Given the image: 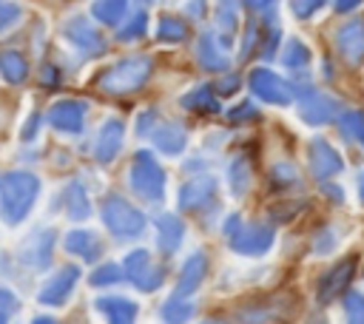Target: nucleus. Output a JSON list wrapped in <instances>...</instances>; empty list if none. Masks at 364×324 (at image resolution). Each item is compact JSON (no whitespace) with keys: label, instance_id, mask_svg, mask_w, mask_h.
Returning a JSON list of instances; mask_svg holds the SVG:
<instances>
[{"label":"nucleus","instance_id":"nucleus-1","mask_svg":"<svg viewBox=\"0 0 364 324\" xmlns=\"http://www.w3.org/2000/svg\"><path fill=\"white\" fill-rule=\"evenodd\" d=\"M40 196V179L28 171L0 173V216L6 225H20Z\"/></svg>","mask_w":364,"mask_h":324},{"label":"nucleus","instance_id":"nucleus-2","mask_svg":"<svg viewBox=\"0 0 364 324\" xmlns=\"http://www.w3.org/2000/svg\"><path fill=\"white\" fill-rule=\"evenodd\" d=\"M151 71H154V63L148 57H125V60L114 63L108 71H102L97 85H100V91H105L111 97H122V94L139 91L148 82Z\"/></svg>","mask_w":364,"mask_h":324},{"label":"nucleus","instance_id":"nucleus-3","mask_svg":"<svg viewBox=\"0 0 364 324\" xmlns=\"http://www.w3.org/2000/svg\"><path fill=\"white\" fill-rule=\"evenodd\" d=\"M128 185L131 190L145 199V202H162L165 196V171L156 162V156L151 151H136L131 159V171H128Z\"/></svg>","mask_w":364,"mask_h":324},{"label":"nucleus","instance_id":"nucleus-4","mask_svg":"<svg viewBox=\"0 0 364 324\" xmlns=\"http://www.w3.org/2000/svg\"><path fill=\"white\" fill-rule=\"evenodd\" d=\"M225 236L230 242V250L239 256H262L273 247V227L262 222H242L239 216L225 219Z\"/></svg>","mask_w":364,"mask_h":324},{"label":"nucleus","instance_id":"nucleus-5","mask_svg":"<svg viewBox=\"0 0 364 324\" xmlns=\"http://www.w3.org/2000/svg\"><path fill=\"white\" fill-rule=\"evenodd\" d=\"M102 222H105V227L114 233V236H119V239H131V236H139L142 233V227H145V216H142V210H136L125 196H119V193H108L105 199H102Z\"/></svg>","mask_w":364,"mask_h":324},{"label":"nucleus","instance_id":"nucleus-6","mask_svg":"<svg viewBox=\"0 0 364 324\" xmlns=\"http://www.w3.org/2000/svg\"><path fill=\"white\" fill-rule=\"evenodd\" d=\"M122 273H125V279L136 287V290H142V293H154L159 284H162V267L154 261V256L148 253V250H131L128 256H125V264H122Z\"/></svg>","mask_w":364,"mask_h":324},{"label":"nucleus","instance_id":"nucleus-7","mask_svg":"<svg viewBox=\"0 0 364 324\" xmlns=\"http://www.w3.org/2000/svg\"><path fill=\"white\" fill-rule=\"evenodd\" d=\"M250 91L262 99V102H270V105H290L293 102V88L273 71L267 68H256L250 71Z\"/></svg>","mask_w":364,"mask_h":324},{"label":"nucleus","instance_id":"nucleus-8","mask_svg":"<svg viewBox=\"0 0 364 324\" xmlns=\"http://www.w3.org/2000/svg\"><path fill=\"white\" fill-rule=\"evenodd\" d=\"M85 111L88 108L80 99H60L48 108L46 119H48L51 128H57L63 134H80L85 128Z\"/></svg>","mask_w":364,"mask_h":324},{"label":"nucleus","instance_id":"nucleus-9","mask_svg":"<svg viewBox=\"0 0 364 324\" xmlns=\"http://www.w3.org/2000/svg\"><path fill=\"white\" fill-rule=\"evenodd\" d=\"M77 279H80V270H77L74 264L60 267V270H57V273H54V276L40 287L37 301H40V304H48V307H60V304L71 296V290H74Z\"/></svg>","mask_w":364,"mask_h":324},{"label":"nucleus","instance_id":"nucleus-10","mask_svg":"<svg viewBox=\"0 0 364 324\" xmlns=\"http://www.w3.org/2000/svg\"><path fill=\"white\" fill-rule=\"evenodd\" d=\"M216 199V179L213 176H196V179H188L182 188H179V210H202L208 205H213Z\"/></svg>","mask_w":364,"mask_h":324},{"label":"nucleus","instance_id":"nucleus-11","mask_svg":"<svg viewBox=\"0 0 364 324\" xmlns=\"http://www.w3.org/2000/svg\"><path fill=\"white\" fill-rule=\"evenodd\" d=\"M353 273H355V259H341L336 267H330L318 281V301L327 304V301L338 298L341 293H347Z\"/></svg>","mask_w":364,"mask_h":324},{"label":"nucleus","instance_id":"nucleus-12","mask_svg":"<svg viewBox=\"0 0 364 324\" xmlns=\"http://www.w3.org/2000/svg\"><path fill=\"white\" fill-rule=\"evenodd\" d=\"M307 162H310V173L318 179L336 176L341 171V156L336 148H330V142L324 139H313L307 148Z\"/></svg>","mask_w":364,"mask_h":324},{"label":"nucleus","instance_id":"nucleus-13","mask_svg":"<svg viewBox=\"0 0 364 324\" xmlns=\"http://www.w3.org/2000/svg\"><path fill=\"white\" fill-rule=\"evenodd\" d=\"M51 250H54V230H37L20 244V261L40 270L51 261Z\"/></svg>","mask_w":364,"mask_h":324},{"label":"nucleus","instance_id":"nucleus-14","mask_svg":"<svg viewBox=\"0 0 364 324\" xmlns=\"http://www.w3.org/2000/svg\"><path fill=\"white\" fill-rule=\"evenodd\" d=\"M65 37L82 48L85 54H102L105 51V40L97 34V28H91V23L85 17H74L65 23Z\"/></svg>","mask_w":364,"mask_h":324},{"label":"nucleus","instance_id":"nucleus-15","mask_svg":"<svg viewBox=\"0 0 364 324\" xmlns=\"http://www.w3.org/2000/svg\"><path fill=\"white\" fill-rule=\"evenodd\" d=\"M122 136H125V128L119 119H108L100 134H97V145H94V156L97 162H114V156L119 153L122 148Z\"/></svg>","mask_w":364,"mask_h":324},{"label":"nucleus","instance_id":"nucleus-16","mask_svg":"<svg viewBox=\"0 0 364 324\" xmlns=\"http://www.w3.org/2000/svg\"><path fill=\"white\" fill-rule=\"evenodd\" d=\"M182 239H185V225H182V219L173 216V213H159V216H156V244H159V250H162L165 256H173L176 247L182 244Z\"/></svg>","mask_w":364,"mask_h":324},{"label":"nucleus","instance_id":"nucleus-17","mask_svg":"<svg viewBox=\"0 0 364 324\" xmlns=\"http://www.w3.org/2000/svg\"><path fill=\"white\" fill-rule=\"evenodd\" d=\"M338 51L353 65L364 60V20H353L338 31Z\"/></svg>","mask_w":364,"mask_h":324},{"label":"nucleus","instance_id":"nucleus-18","mask_svg":"<svg viewBox=\"0 0 364 324\" xmlns=\"http://www.w3.org/2000/svg\"><path fill=\"white\" fill-rule=\"evenodd\" d=\"M205 273H208V259H205L202 253H193V256L182 264V270H179V281H176L173 296H182V298H185V296H191L193 290H199Z\"/></svg>","mask_w":364,"mask_h":324},{"label":"nucleus","instance_id":"nucleus-19","mask_svg":"<svg viewBox=\"0 0 364 324\" xmlns=\"http://www.w3.org/2000/svg\"><path fill=\"white\" fill-rule=\"evenodd\" d=\"M97 310L105 315V321L108 324H134L136 321V304L134 301H128V298H122V296H102V298H97Z\"/></svg>","mask_w":364,"mask_h":324},{"label":"nucleus","instance_id":"nucleus-20","mask_svg":"<svg viewBox=\"0 0 364 324\" xmlns=\"http://www.w3.org/2000/svg\"><path fill=\"white\" fill-rule=\"evenodd\" d=\"M225 37H216V34H202L199 40V63L208 68V71H225L228 68V54H225Z\"/></svg>","mask_w":364,"mask_h":324},{"label":"nucleus","instance_id":"nucleus-21","mask_svg":"<svg viewBox=\"0 0 364 324\" xmlns=\"http://www.w3.org/2000/svg\"><path fill=\"white\" fill-rule=\"evenodd\" d=\"M151 136H154V145H156L162 153H168V156L182 153V151H185V142H188L185 128L176 125V122H162V125H156V128L151 131Z\"/></svg>","mask_w":364,"mask_h":324},{"label":"nucleus","instance_id":"nucleus-22","mask_svg":"<svg viewBox=\"0 0 364 324\" xmlns=\"http://www.w3.org/2000/svg\"><path fill=\"white\" fill-rule=\"evenodd\" d=\"M63 244H65V250H68L71 256H80V259H85V261H94V259H100V253H102V242H100L97 233H91V230H71Z\"/></svg>","mask_w":364,"mask_h":324},{"label":"nucleus","instance_id":"nucleus-23","mask_svg":"<svg viewBox=\"0 0 364 324\" xmlns=\"http://www.w3.org/2000/svg\"><path fill=\"white\" fill-rule=\"evenodd\" d=\"M336 111H338L336 99H330V97H324V94H310V97H304V102H301V119L310 122V125H321V122L333 119Z\"/></svg>","mask_w":364,"mask_h":324},{"label":"nucleus","instance_id":"nucleus-24","mask_svg":"<svg viewBox=\"0 0 364 324\" xmlns=\"http://www.w3.org/2000/svg\"><path fill=\"white\" fill-rule=\"evenodd\" d=\"M63 202H65V213L74 219V222H82L91 216V202H88V193L82 188L80 179L68 182L65 190H63Z\"/></svg>","mask_w":364,"mask_h":324},{"label":"nucleus","instance_id":"nucleus-25","mask_svg":"<svg viewBox=\"0 0 364 324\" xmlns=\"http://www.w3.org/2000/svg\"><path fill=\"white\" fill-rule=\"evenodd\" d=\"M182 108L188 111H196V114H216L219 111V99H216V91L210 85H199L193 91H188L182 97Z\"/></svg>","mask_w":364,"mask_h":324},{"label":"nucleus","instance_id":"nucleus-26","mask_svg":"<svg viewBox=\"0 0 364 324\" xmlns=\"http://www.w3.org/2000/svg\"><path fill=\"white\" fill-rule=\"evenodd\" d=\"M0 74H3V80L11 82V85L23 82V80L28 77V63H26V57L17 54V51H3V54H0Z\"/></svg>","mask_w":364,"mask_h":324},{"label":"nucleus","instance_id":"nucleus-27","mask_svg":"<svg viewBox=\"0 0 364 324\" xmlns=\"http://www.w3.org/2000/svg\"><path fill=\"white\" fill-rule=\"evenodd\" d=\"M196 307L191 301H185L182 296H171L165 304H162V321L165 324H188L193 318Z\"/></svg>","mask_w":364,"mask_h":324},{"label":"nucleus","instance_id":"nucleus-28","mask_svg":"<svg viewBox=\"0 0 364 324\" xmlns=\"http://www.w3.org/2000/svg\"><path fill=\"white\" fill-rule=\"evenodd\" d=\"M91 11H94V17H97L100 23L117 26V23L125 17V11H128V0H94Z\"/></svg>","mask_w":364,"mask_h":324},{"label":"nucleus","instance_id":"nucleus-29","mask_svg":"<svg viewBox=\"0 0 364 324\" xmlns=\"http://www.w3.org/2000/svg\"><path fill=\"white\" fill-rule=\"evenodd\" d=\"M228 182H230V190L233 196H245V190L250 188V165L245 156H236L228 168Z\"/></svg>","mask_w":364,"mask_h":324},{"label":"nucleus","instance_id":"nucleus-30","mask_svg":"<svg viewBox=\"0 0 364 324\" xmlns=\"http://www.w3.org/2000/svg\"><path fill=\"white\" fill-rule=\"evenodd\" d=\"M282 63H284L287 68H301V65L310 63V48H307L301 40L290 37V40L284 43V48H282Z\"/></svg>","mask_w":364,"mask_h":324},{"label":"nucleus","instance_id":"nucleus-31","mask_svg":"<svg viewBox=\"0 0 364 324\" xmlns=\"http://www.w3.org/2000/svg\"><path fill=\"white\" fill-rule=\"evenodd\" d=\"M185 23L182 20H176V17H159V23H156V40H162V43H179V40H185Z\"/></svg>","mask_w":364,"mask_h":324},{"label":"nucleus","instance_id":"nucleus-32","mask_svg":"<svg viewBox=\"0 0 364 324\" xmlns=\"http://www.w3.org/2000/svg\"><path fill=\"white\" fill-rule=\"evenodd\" d=\"M338 125H341V134H344V136H350L353 142L364 145V114H361V111H347V114H341Z\"/></svg>","mask_w":364,"mask_h":324},{"label":"nucleus","instance_id":"nucleus-33","mask_svg":"<svg viewBox=\"0 0 364 324\" xmlns=\"http://www.w3.org/2000/svg\"><path fill=\"white\" fill-rule=\"evenodd\" d=\"M122 279V270L114 264V261H108V264H102V267H97L94 273H91V284L94 287H105V284H117Z\"/></svg>","mask_w":364,"mask_h":324},{"label":"nucleus","instance_id":"nucleus-34","mask_svg":"<svg viewBox=\"0 0 364 324\" xmlns=\"http://www.w3.org/2000/svg\"><path fill=\"white\" fill-rule=\"evenodd\" d=\"M344 310H347V324H364V296L361 293H347Z\"/></svg>","mask_w":364,"mask_h":324},{"label":"nucleus","instance_id":"nucleus-35","mask_svg":"<svg viewBox=\"0 0 364 324\" xmlns=\"http://www.w3.org/2000/svg\"><path fill=\"white\" fill-rule=\"evenodd\" d=\"M17 307H20L17 296H14L11 290L0 287V324H9V321H11V315L17 313Z\"/></svg>","mask_w":364,"mask_h":324},{"label":"nucleus","instance_id":"nucleus-36","mask_svg":"<svg viewBox=\"0 0 364 324\" xmlns=\"http://www.w3.org/2000/svg\"><path fill=\"white\" fill-rule=\"evenodd\" d=\"M145 23H148V17L139 11V14H134L131 20H128V26L125 28H119V40H134V37H142L145 34Z\"/></svg>","mask_w":364,"mask_h":324},{"label":"nucleus","instance_id":"nucleus-37","mask_svg":"<svg viewBox=\"0 0 364 324\" xmlns=\"http://www.w3.org/2000/svg\"><path fill=\"white\" fill-rule=\"evenodd\" d=\"M219 26H222V31H228V37H230V31L236 28V11H233L230 0H225V3L219 6Z\"/></svg>","mask_w":364,"mask_h":324},{"label":"nucleus","instance_id":"nucleus-38","mask_svg":"<svg viewBox=\"0 0 364 324\" xmlns=\"http://www.w3.org/2000/svg\"><path fill=\"white\" fill-rule=\"evenodd\" d=\"M324 3H327V0H293V14H296V17H310V14H316Z\"/></svg>","mask_w":364,"mask_h":324},{"label":"nucleus","instance_id":"nucleus-39","mask_svg":"<svg viewBox=\"0 0 364 324\" xmlns=\"http://www.w3.org/2000/svg\"><path fill=\"white\" fill-rule=\"evenodd\" d=\"M154 117H156V111H154V108H148V111H142V114H139V119H136V134H139V136L151 134V128H156V125H159V119H154Z\"/></svg>","mask_w":364,"mask_h":324},{"label":"nucleus","instance_id":"nucleus-40","mask_svg":"<svg viewBox=\"0 0 364 324\" xmlns=\"http://www.w3.org/2000/svg\"><path fill=\"white\" fill-rule=\"evenodd\" d=\"M17 17H20V9L11 6V3H3V0H0V31H6Z\"/></svg>","mask_w":364,"mask_h":324},{"label":"nucleus","instance_id":"nucleus-41","mask_svg":"<svg viewBox=\"0 0 364 324\" xmlns=\"http://www.w3.org/2000/svg\"><path fill=\"white\" fill-rule=\"evenodd\" d=\"M228 119H230V122H247V119H256V108H253L250 102H242L239 108H233V111L228 114Z\"/></svg>","mask_w":364,"mask_h":324},{"label":"nucleus","instance_id":"nucleus-42","mask_svg":"<svg viewBox=\"0 0 364 324\" xmlns=\"http://www.w3.org/2000/svg\"><path fill=\"white\" fill-rule=\"evenodd\" d=\"M236 85H239V82H236V77H225V80L219 82V88H216V91H222V94H230V91H236Z\"/></svg>","mask_w":364,"mask_h":324},{"label":"nucleus","instance_id":"nucleus-43","mask_svg":"<svg viewBox=\"0 0 364 324\" xmlns=\"http://www.w3.org/2000/svg\"><path fill=\"white\" fill-rule=\"evenodd\" d=\"M361 0H333V6H336V11H353L355 6H358Z\"/></svg>","mask_w":364,"mask_h":324},{"label":"nucleus","instance_id":"nucleus-44","mask_svg":"<svg viewBox=\"0 0 364 324\" xmlns=\"http://www.w3.org/2000/svg\"><path fill=\"white\" fill-rule=\"evenodd\" d=\"M273 0H245V6H250V9H264V6H270Z\"/></svg>","mask_w":364,"mask_h":324},{"label":"nucleus","instance_id":"nucleus-45","mask_svg":"<svg viewBox=\"0 0 364 324\" xmlns=\"http://www.w3.org/2000/svg\"><path fill=\"white\" fill-rule=\"evenodd\" d=\"M324 193H327V196H333V199H341V190H338L336 185H324Z\"/></svg>","mask_w":364,"mask_h":324},{"label":"nucleus","instance_id":"nucleus-46","mask_svg":"<svg viewBox=\"0 0 364 324\" xmlns=\"http://www.w3.org/2000/svg\"><path fill=\"white\" fill-rule=\"evenodd\" d=\"M31 324H57V321H54V318H46V315H40V318H34Z\"/></svg>","mask_w":364,"mask_h":324},{"label":"nucleus","instance_id":"nucleus-47","mask_svg":"<svg viewBox=\"0 0 364 324\" xmlns=\"http://www.w3.org/2000/svg\"><path fill=\"white\" fill-rule=\"evenodd\" d=\"M361 202H364V176H361Z\"/></svg>","mask_w":364,"mask_h":324},{"label":"nucleus","instance_id":"nucleus-48","mask_svg":"<svg viewBox=\"0 0 364 324\" xmlns=\"http://www.w3.org/2000/svg\"><path fill=\"white\" fill-rule=\"evenodd\" d=\"M205 324H225V321H205Z\"/></svg>","mask_w":364,"mask_h":324}]
</instances>
